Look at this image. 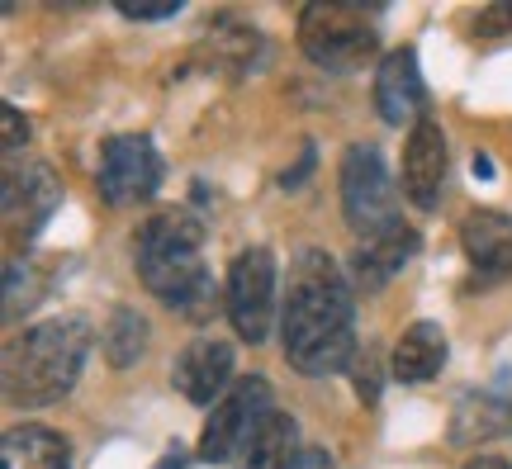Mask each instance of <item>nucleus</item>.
<instances>
[{
  "instance_id": "f257e3e1",
  "label": "nucleus",
  "mask_w": 512,
  "mask_h": 469,
  "mask_svg": "<svg viewBox=\"0 0 512 469\" xmlns=\"http://www.w3.org/2000/svg\"><path fill=\"white\" fill-rule=\"evenodd\" d=\"M280 351L299 375H332L356 361V304L328 252H299L280 304Z\"/></svg>"
},
{
  "instance_id": "f03ea898",
  "label": "nucleus",
  "mask_w": 512,
  "mask_h": 469,
  "mask_svg": "<svg viewBox=\"0 0 512 469\" xmlns=\"http://www.w3.org/2000/svg\"><path fill=\"white\" fill-rule=\"evenodd\" d=\"M95 332L86 318H48L5 346V398L15 408H48L76 389Z\"/></svg>"
},
{
  "instance_id": "7ed1b4c3",
  "label": "nucleus",
  "mask_w": 512,
  "mask_h": 469,
  "mask_svg": "<svg viewBox=\"0 0 512 469\" xmlns=\"http://www.w3.org/2000/svg\"><path fill=\"white\" fill-rule=\"evenodd\" d=\"M200 252H204V228L181 209L152 214L133 237V261H138L147 294H157L162 304L181 308L190 318H204L209 313L204 304L214 299V285H209Z\"/></svg>"
},
{
  "instance_id": "20e7f679",
  "label": "nucleus",
  "mask_w": 512,
  "mask_h": 469,
  "mask_svg": "<svg viewBox=\"0 0 512 469\" xmlns=\"http://www.w3.org/2000/svg\"><path fill=\"white\" fill-rule=\"evenodd\" d=\"M299 48L323 72H356V67H366V57H375L380 34L361 5L313 0L299 15Z\"/></svg>"
},
{
  "instance_id": "39448f33",
  "label": "nucleus",
  "mask_w": 512,
  "mask_h": 469,
  "mask_svg": "<svg viewBox=\"0 0 512 469\" xmlns=\"http://www.w3.org/2000/svg\"><path fill=\"white\" fill-rule=\"evenodd\" d=\"M337 185H342L347 228L356 237L375 242V237H389L394 228H403L399 223V190L389 181V166H384L380 147L351 143L347 152H342V176H337Z\"/></svg>"
},
{
  "instance_id": "423d86ee",
  "label": "nucleus",
  "mask_w": 512,
  "mask_h": 469,
  "mask_svg": "<svg viewBox=\"0 0 512 469\" xmlns=\"http://www.w3.org/2000/svg\"><path fill=\"white\" fill-rule=\"evenodd\" d=\"M271 413V389L261 375H247L238 379L228 394L214 403V417L204 422V436H200V460L209 465H228L233 455L247 451L252 432L261 427V417Z\"/></svg>"
},
{
  "instance_id": "0eeeda50",
  "label": "nucleus",
  "mask_w": 512,
  "mask_h": 469,
  "mask_svg": "<svg viewBox=\"0 0 512 469\" xmlns=\"http://www.w3.org/2000/svg\"><path fill=\"white\" fill-rule=\"evenodd\" d=\"M228 318L242 342H266L275 318V256L266 247H247L228 266Z\"/></svg>"
},
{
  "instance_id": "6e6552de",
  "label": "nucleus",
  "mask_w": 512,
  "mask_h": 469,
  "mask_svg": "<svg viewBox=\"0 0 512 469\" xmlns=\"http://www.w3.org/2000/svg\"><path fill=\"white\" fill-rule=\"evenodd\" d=\"M162 185V157L152 138L138 133H119L100 147V199L114 209H128L138 199H152Z\"/></svg>"
},
{
  "instance_id": "1a4fd4ad",
  "label": "nucleus",
  "mask_w": 512,
  "mask_h": 469,
  "mask_svg": "<svg viewBox=\"0 0 512 469\" xmlns=\"http://www.w3.org/2000/svg\"><path fill=\"white\" fill-rule=\"evenodd\" d=\"M446 133H441L437 119H422L408 133V147H403V195L413 199L418 209H437L441 204V185H446Z\"/></svg>"
},
{
  "instance_id": "9d476101",
  "label": "nucleus",
  "mask_w": 512,
  "mask_h": 469,
  "mask_svg": "<svg viewBox=\"0 0 512 469\" xmlns=\"http://www.w3.org/2000/svg\"><path fill=\"white\" fill-rule=\"evenodd\" d=\"M171 379H176V389H181L190 403H219L223 389H228V379H233V346L219 342V337H200V342H190L176 356L171 365Z\"/></svg>"
},
{
  "instance_id": "9b49d317",
  "label": "nucleus",
  "mask_w": 512,
  "mask_h": 469,
  "mask_svg": "<svg viewBox=\"0 0 512 469\" xmlns=\"http://www.w3.org/2000/svg\"><path fill=\"white\" fill-rule=\"evenodd\" d=\"M375 114L384 124H422V72H418V53L413 48H399L380 62V76H375Z\"/></svg>"
},
{
  "instance_id": "f8f14e48",
  "label": "nucleus",
  "mask_w": 512,
  "mask_h": 469,
  "mask_svg": "<svg viewBox=\"0 0 512 469\" xmlns=\"http://www.w3.org/2000/svg\"><path fill=\"white\" fill-rule=\"evenodd\" d=\"M57 204H62V185L48 166H24V176L19 171L5 176V218L19 237H34Z\"/></svg>"
},
{
  "instance_id": "ddd939ff",
  "label": "nucleus",
  "mask_w": 512,
  "mask_h": 469,
  "mask_svg": "<svg viewBox=\"0 0 512 469\" xmlns=\"http://www.w3.org/2000/svg\"><path fill=\"white\" fill-rule=\"evenodd\" d=\"M512 436V389H479L465 394L451 413V446H479Z\"/></svg>"
},
{
  "instance_id": "4468645a",
  "label": "nucleus",
  "mask_w": 512,
  "mask_h": 469,
  "mask_svg": "<svg viewBox=\"0 0 512 469\" xmlns=\"http://www.w3.org/2000/svg\"><path fill=\"white\" fill-rule=\"evenodd\" d=\"M460 237H465V256L475 261V275L484 285L512 275V218L494 214V209H479V214L465 218Z\"/></svg>"
},
{
  "instance_id": "2eb2a0df",
  "label": "nucleus",
  "mask_w": 512,
  "mask_h": 469,
  "mask_svg": "<svg viewBox=\"0 0 512 469\" xmlns=\"http://www.w3.org/2000/svg\"><path fill=\"white\" fill-rule=\"evenodd\" d=\"M0 469H72V446L53 427H10L0 441Z\"/></svg>"
},
{
  "instance_id": "dca6fc26",
  "label": "nucleus",
  "mask_w": 512,
  "mask_h": 469,
  "mask_svg": "<svg viewBox=\"0 0 512 469\" xmlns=\"http://www.w3.org/2000/svg\"><path fill=\"white\" fill-rule=\"evenodd\" d=\"M413 252H418V233L413 228H394L389 237H375V242H366L361 252L351 256V280H356V289L370 294V289L389 285L413 261Z\"/></svg>"
},
{
  "instance_id": "f3484780",
  "label": "nucleus",
  "mask_w": 512,
  "mask_h": 469,
  "mask_svg": "<svg viewBox=\"0 0 512 469\" xmlns=\"http://www.w3.org/2000/svg\"><path fill=\"white\" fill-rule=\"evenodd\" d=\"M446 332L437 323H413L403 332L399 342H394V379L403 384H427V379L441 375V365H446Z\"/></svg>"
},
{
  "instance_id": "a211bd4d",
  "label": "nucleus",
  "mask_w": 512,
  "mask_h": 469,
  "mask_svg": "<svg viewBox=\"0 0 512 469\" xmlns=\"http://www.w3.org/2000/svg\"><path fill=\"white\" fill-rule=\"evenodd\" d=\"M299 455V427L290 413H266L261 427L252 432L247 451H242V469H290Z\"/></svg>"
},
{
  "instance_id": "6ab92c4d",
  "label": "nucleus",
  "mask_w": 512,
  "mask_h": 469,
  "mask_svg": "<svg viewBox=\"0 0 512 469\" xmlns=\"http://www.w3.org/2000/svg\"><path fill=\"white\" fill-rule=\"evenodd\" d=\"M143 351H147V323L133 308H114L110 327H105V356H110V365L128 370Z\"/></svg>"
},
{
  "instance_id": "aec40b11",
  "label": "nucleus",
  "mask_w": 512,
  "mask_h": 469,
  "mask_svg": "<svg viewBox=\"0 0 512 469\" xmlns=\"http://www.w3.org/2000/svg\"><path fill=\"white\" fill-rule=\"evenodd\" d=\"M351 375H356V394H361V403H375V398H380V361H375L370 346H366V356L351 361Z\"/></svg>"
},
{
  "instance_id": "412c9836",
  "label": "nucleus",
  "mask_w": 512,
  "mask_h": 469,
  "mask_svg": "<svg viewBox=\"0 0 512 469\" xmlns=\"http://www.w3.org/2000/svg\"><path fill=\"white\" fill-rule=\"evenodd\" d=\"M0 119H5V152L15 157L19 147L29 143V124H24V114H19V109H5Z\"/></svg>"
},
{
  "instance_id": "4be33fe9",
  "label": "nucleus",
  "mask_w": 512,
  "mask_h": 469,
  "mask_svg": "<svg viewBox=\"0 0 512 469\" xmlns=\"http://www.w3.org/2000/svg\"><path fill=\"white\" fill-rule=\"evenodd\" d=\"M119 10H124L128 19H166V15H176V10H181V0H171V5H119Z\"/></svg>"
},
{
  "instance_id": "5701e85b",
  "label": "nucleus",
  "mask_w": 512,
  "mask_h": 469,
  "mask_svg": "<svg viewBox=\"0 0 512 469\" xmlns=\"http://www.w3.org/2000/svg\"><path fill=\"white\" fill-rule=\"evenodd\" d=\"M290 469H332V455L328 451H318V446H304V451L294 455V465Z\"/></svg>"
},
{
  "instance_id": "b1692460",
  "label": "nucleus",
  "mask_w": 512,
  "mask_h": 469,
  "mask_svg": "<svg viewBox=\"0 0 512 469\" xmlns=\"http://www.w3.org/2000/svg\"><path fill=\"white\" fill-rule=\"evenodd\" d=\"M498 29H512V5H498L479 19V34H498Z\"/></svg>"
},
{
  "instance_id": "393cba45",
  "label": "nucleus",
  "mask_w": 512,
  "mask_h": 469,
  "mask_svg": "<svg viewBox=\"0 0 512 469\" xmlns=\"http://www.w3.org/2000/svg\"><path fill=\"white\" fill-rule=\"evenodd\" d=\"M465 469H512V465L503 460V455H479V460H470Z\"/></svg>"
},
{
  "instance_id": "a878e982",
  "label": "nucleus",
  "mask_w": 512,
  "mask_h": 469,
  "mask_svg": "<svg viewBox=\"0 0 512 469\" xmlns=\"http://www.w3.org/2000/svg\"><path fill=\"white\" fill-rule=\"evenodd\" d=\"M157 469H185V451L181 446H166V455H162V465Z\"/></svg>"
}]
</instances>
